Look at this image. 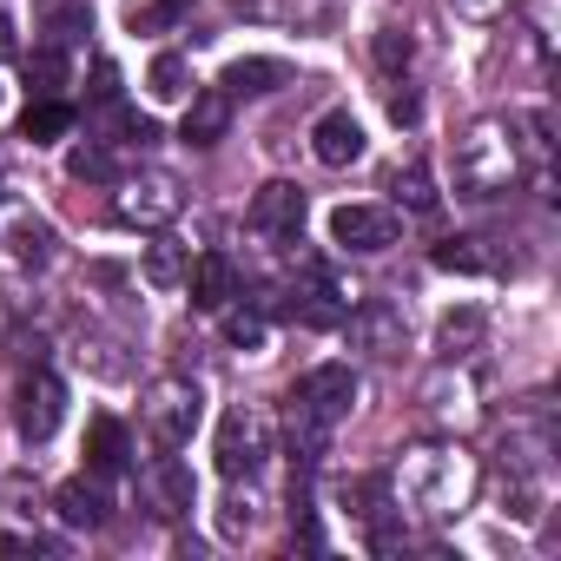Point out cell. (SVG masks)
<instances>
[{"instance_id": "cell-30", "label": "cell", "mask_w": 561, "mask_h": 561, "mask_svg": "<svg viewBox=\"0 0 561 561\" xmlns=\"http://www.w3.org/2000/svg\"><path fill=\"white\" fill-rule=\"evenodd\" d=\"M244 528H251V508H244V502H225V515H218V535H225V541H238Z\"/></svg>"}, {"instance_id": "cell-14", "label": "cell", "mask_w": 561, "mask_h": 561, "mask_svg": "<svg viewBox=\"0 0 561 561\" xmlns=\"http://www.w3.org/2000/svg\"><path fill=\"white\" fill-rule=\"evenodd\" d=\"M146 502H152V515H159V522H179V515L192 508V469H185L172 449L152 462V476H146Z\"/></svg>"}, {"instance_id": "cell-5", "label": "cell", "mask_w": 561, "mask_h": 561, "mask_svg": "<svg viewBox=\"0 0 561 561\" xmlns=\"http://www.w3.org/2000/svg\"><path fill=\"white\" fill-rule=\"evenodd\" d=\"M291 403H298V416L337 430V423L357 410V370H351V364H318V370H305V383H298Z\"/></svg>"}, {"instance_id": "cell-19", "label": "cell", "mask_w": 561, "mask_h": 561, "mask_svg": "<svg viewBox=\"0 0 561 561\" xmlns=\"http://www.w3.org/2000/svg\"><path fill=\"white\" fill-rule=\"evenodd\" d=\"M185 271H192V244H172V238H152V244H146V285L179 291Z\"/></svg>"}, {"instance_id": "cell-11", "label": "cell", "mask_w": 561, "mask_h": 561, "mask_svg": "<svg viewBox=\"0 0 561 561\" xmlns=\"http://www.w3.org/2000/svg\"><path fill=\"white\" fill-rule=\"evenodd\" d=\"M344 324H351V337H357L364 351H377V357H397V351H403V311H397L390 298H370V305H357Z\"/></svg>"}, {"instance_id": "cell-20", "label": "cell", "mask_w": 561, "mask_h": 561, "mask_svg": "<svg viewBox=\"0 0 561 561\" xmlns=\"http://www.w3.org/2000/svg\"><path fill=\"white\" fill-rule=\"evenodd\" d=\"M73 133V106L67 100H34L27 113H21V139L27 146H54V139H67Z\"/></svg>"}, {"instance_id": "cell-3", "label": "cell", "mask_w": 561, "mask_h": 561, "mask_svg": "<svg viewBox=\"0 0 561 561\" xmlns=\"http://www.w3.org/2000/svg\"><path fill=\"white\" fill-rule=\"evenodd\" d=\"M198 416H205V397H198L192 377H159L146 390V430H152L159 449H185L192 430H198Z\"/></svg>"}, {"instance_id": "cell-34", "label": "cell", "mask_w": 561, "mask_h": 561, "mask_svg": "<svg viewBox=\"0 0 561 561\" xmlns=\"http://www.w3.org/2000/svg\"><path fill=\"white\" fill-rule=\"evenodd\" d=\"M34 541H21V535H0V554H27Z\"/></svg>"}, {"instance_id": "cell-21", "label": "cell", "mask_w": 561, "mask_h": 561, "mask_svg": "<svg viewBox=\"0 0 561 561\" xmlns=\"http://www.w3.org/2000/svg\"><path fill=\"white\" fill-rule=\"evenodd\" d=\"M27 87H34V100H60L67 93V47H34Z\"/></svg>"}, {"instance_id": "cell-28", "label": "cell", "mask_w": 561, "mask_h": 561, "mask_svg": "<svg viewBox=\"0 0 561 561\" xmlns=\"http://www.w3.org/2000/svg\"><path fill=\"white\" fill-rule=\"evenodd\" d=\"M165 21H179V0H146V8L133 0V8H126V27H133V34H146V27H165Z\"/></svg>"}, {"instance_id": "cell-27", "label": "cell", "mask_w": 561, "mask_h": 561, "mask_svg": "<svg viewBox=\"0 0 561 561\" xmlns=\"http://www.w3.org/2000/svg\"><path fill=\"white\" fill-rule=\"evenodd\" d=\"M225 344L257 351V344H264V318H257V311H225Z\"/></svg>"}, {"instance_id": "cell-25", "label": "cell", "mask_w": 561, "mask_h": 561, "mask_svg": "<svg viewBox=\"0 0 561 561\" xmlns=\"http://www.w3.org/2000/svg\"><path fill=\"white\" fill-rule=\"evenodd\" d=\"M476 337H482V311H449L443 331H436V357H443V364H449V357H469Z\"/></svg>"}, {"instance_id": "cell-4", "label": "cell", "mask_w": 561, "mask_h": 561, "mask_svg": "<svg viewBox=\"0 0 561 561\" xmlns=\"http://www.w3.org/2000/svg\"><path fill=\"white\" fill-rule=\"evenodd\" d=\"M264 456H271V410L238 403V410L218 423V476H225V482H244V476L264 469Z\"/></svg>"}, {"instance_id": "cell-12", "label": "cell", "mask_w": 561, "mask_h": 561, "mask_svg": "<svg viewBox=\"0 0 561 561\" xmlns=\"http://www.w3.org/2000/svg\"><path fill=\"white\" fill-rule=\"evenodd\" d=\"M185 291H192V305H198V311H225V305L238 298V271H231V257H225V251H205V257H192V271H185Z\"/></svg>"}, {"instance_id": "cell-17", "label": "cell", "mask_w": 561, "mask_h": 561, "mask_svg": "<svg viewBox=\"0 0 561 561\" xmlns=\"http://www.w3.org/2000/svg\"><path fill=\"white\" fill-rule=\"evenodd\" d=\"M126 462H133L126 423H119V416H93V430H87V469H93V476H119Z\"/></svg>"}, {"instance_id": "cell-26", "label": "cell", "mask_w": 561, "mask_h": 561, "mask_svg": "<svg viewBox=\"0 0 561 561\" xmlns=\"http://www.w3.org/2000/svg\"><path fill=\"white\" fill-rule=\"evenodd\" d=\"M430 257H436V271H482V251H476L469 238H443Z\"/></svg>"}, {"instance_id": "cell-10", "label": "cell", "mask_w": 561, "mask_h": 561, "mask_svg": "<svg viewBox=\"0 0 561 561\" xmlns=\"http://www.w3.org/2000/svg\"><path fill=\"white\" fill-rule=\"evenodd\" d=\"M225 126H231V93L225 87H198V93H185V119H179V139L185 146H218L225 139Z\"/></svg>"}, {"instance_id": "cell-16", "label": "cell", "mask_w": 561, "mask_h": 561, "mask_svg": "<svg viewBox=\"0 0 561 561\" xmlns=\"http://www.w3.org/2000/svg\"><path fill=\"white\" fill-rule=\"evenodd\" d=\"M218 87H225L231 100H251V93H277V87H291V67H285V60H264V54H251V60H231Z\"/></svg>"}, {"instance_id": "cell-22", "label": "cell", "mask_w": 561, "mask_h": 561, "mask_svg": "<svg viewBox=\"0 0 561 561\" xmlns=\"http://www.w3.org/2000/svg\"><path fill=\"white\" fill-rule=\"evenodd\" d=\"M146 87H152L159 106H179V100L192 93V67H185V54H159L152 73H146Z\"/></svg>"}, {"instance_id": "cell-2", "label": "cell", "mask_w": 561, "mask_h": 561, "mask_svg": "<svg viewBox=\"0 0 561 561\" xmlns=\"http://www.w3.org/2000/svg\"><path fill=\"white\" fill-rule=\"evenodd\" d=\"M397 495L416 515H456L476 495V462L462 449H416L397 469Z\"/></svg>"}, {"instance_id": "cell-18", "label": "cell", "mask_w": 561, "mask_h": 561, "mask_svg": "<svg viewBox=\"0 0 561 561\" xmlns=\"http://www.w3.org/2000/svg\"><path fill=\"white\" fill-rule=\"evenodd\" d=\"M41 34L47 47H80L93 34V8L87 0H41Z\"/></svg>"}, {"instance_id": "cell-24", "label": "cell", "mask_w": 561, "mask_h": 561, "mask_svg": "<svg viewBox=\"0 0 561 561\" xmlns=\"http://www.w3.org/2000/svg\"><path fill=\"white\" fill-rule=\"evenodd\" d=\"M390 192H397V205H403L410 218H436V211H443V198H436V185H430V172H423V165L397 172V185H390Z\"/></svg>"}, {"instance_id": "cell-29", "label": "cell", "mask_w": 561, "mask_h": 561, "mask_svg": "<svg viewBox=\"0 0 561 561\" xmlns=\"http://www.w3.org/2000/svg\"><path fill=\"white\" fill-rule=\"evenodd\" d=\"M93 106H119V67L113 60L93 67Z\"/></svg>"}, {"instance_id": "cell-6", "label": "cell", "mask_w": 561, "mask_h": 561, "mask_svg": "<svg viewBox=\"0 0 561 561\" xmlns=\"http://www.w3.org/2000/svg\"><path fill=\"white\" fill-rule=\"evenodd\" d=\"M185 211V192L172 172H139L119 185V225H139V231H159Z\"/></svg>"}, {"instance_id": "cell-31", "label": "cell", "mask_w": 561, "mask_h": 561, "mask_svg": "<svg viewBox=\"0 0 561 561\" xmlns=\"http://www.w3.org/2000/svg\"><path fill=\"white\" fill-rule=\"evenodd\" d=\"M377 60H383V67H397V60H410V41H397V34H383V41H377Z\"/></svg>"}, {"instance_id": "cell-15", "label": "cell", "mask_w": 561, "mask_h": 561, "mask_svg": "<svg viewBox=\"0 0 561 561\" xmlns=\"http://www.w3.org/2000/svg\"><path fill=\"white\" fill-rule=\"evenodd\" d=\"M54 508H60L67 528H106V515H113V502H106V489H100L93 476L60 482V489H54Z\"/></svg>"}, {"instance_id": "cell-32", "label": "cell", "mask_w": 561, "mask_h": 561, "mask_svg": "<svg viewBox=\"0 0 561 561\" xmlns=\"http://www.w3.org/2000/svg\"><path fill=\"white\" fill-rule=\"evenodd\" d=\"M390 119L410 126V119H416V93H390Z\"/></svg>"}, {"instance_id": "cell-1", "label": "cell", "mask_w": 561, "mask_h": 561, "mask_svg": "<svg viewBox=\"0 0 561 561\" xmlns=\"http://www.w3.org/2000/svg\"><path fill=\"white\" fill-rule=\"evenodd\" d=\"M522 179V126L502 113H482L456 139V192L462 198H502Z\"/></svg>"}, {"instance_id": "cell-33", "label": "cell", "mask_w": 561, "mask_h": 561, "mask_svg": "<svg viewBox=\"0 0 561 561\" xmlns=\"http://www.w3.org/2000/svg\"><path fill=\"white\" fill-rule=\"evenodd\" d=\"M0 60H14V21H0Z\"/></svg>"}, {"instance_id": "cell-9", "label": "cell", "mask_w": 561, "mask_h": 561, "mask_svg": "<svg viewBox=\"0 0 561 561\" xmlns=\"http://www.w3.org/2000/svg\"><path fill=\"white\" fill-rule=\"evenodd\" d=\"M251 231H264V238H277V244H291V238L305 231V192H298L291 179H271V185L251 198Z\"/></svg>"}, {"instance_id": "cell-7", "label": "cell", "mask_w": 561, "mask_h": 561, "mask_svg": "<svg viewBox=\"0 0 561 561\" xmlns=\"http://www.w3.org/2000/svg\"><path fill=\"white\" fill-rule=\"evenodd\" d=\"M60 416H67V390H60V377H54V370L21 377V397H14V423H21V436H27V443H47V436L60 430Z\"/></svg>"}, {"instance_id": "cell-23", "label": "cell", "mask_w": 561, "mask_h": 561, "mask_svg": "<svg viewBox=\"0 0 561 561\" xmlns=\"http://www.w3.org/2000/svg\"><path fill=\"white\" fill-rule=\"evenodd\" d=\"M67 172H73L80 185H113V179H119V159L106 152V139H87V146L67 152Z\"/></svg>"}, {"instance_id": "cell-8", "label": "cell", "mask_w": 561, "mask_h": 561, "mask_svg": "<svg viewBox=\"0 0 561 561\" xmlns=\"http://www.w3.org/2000/svg\"><path fill=\"white\" fill-rule=\"evenodd\" d=\"M331 238L344 244V251H390L397 244V211H383V205H337L331 211Z\"/></svg>"}, {"instance_id": "cell-13", "label": "cell", "mask_w": 561, "mask_h": 561, "mask_svg": "<svg viewBox=\"0 0 561 561\" xmlns=\"http://www.w3.org/2000/svg\"><path fill=\"white\" fill-rule=\"evenodd\" d=\"M311 152H318L324 165H357V159H364V126H357V113L331 106V113L311 126Z\"/></svg>"}]
</instances>
